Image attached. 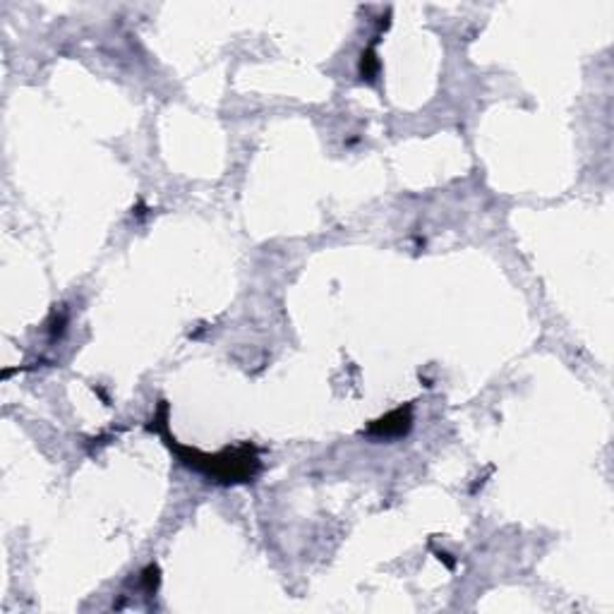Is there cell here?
Returning a JSON list of instances; mask_svg holds the SVG:
<instances>
[{
    "label": "cell",
    "mask_w": 614,
    "mask_h": 614,
    "mask_svg": "<svg viewBox=\"0 0 614 614\" xmlns=\"http://www.w3.org/2000/svg\"><path fill=\"white\" fill-rule=\"evenodd\" d=\"M166 444L180 456V460L192 470L204 473L207 478H212L216 483L223 485H235V483H253L257 478V473L262 468L257 449L250 444L235 446V449H226L221 454H200L194 449H188V446L176 444V440L166 437Z\"/></svg>",
    "instance_id": "obj_1"
},
{
    "label": "cell",
    "mask_w": 614,
    "mask_h": 614,
    "mask_svg": "<svg viewBox=\"0 0 614 614\" xmlns=\"http://www.w3.org/2000/svg\"><path fill=\"white\" fill-rule=\"evenodd\" d=\"M411 423H413L411 406H406V409H399V411H392L389 415H384L382 421L372 423L368 432L374 437H401L411 430Z\"/></svg>",
    "instance_id": "obj_2"
}]
</instances>
